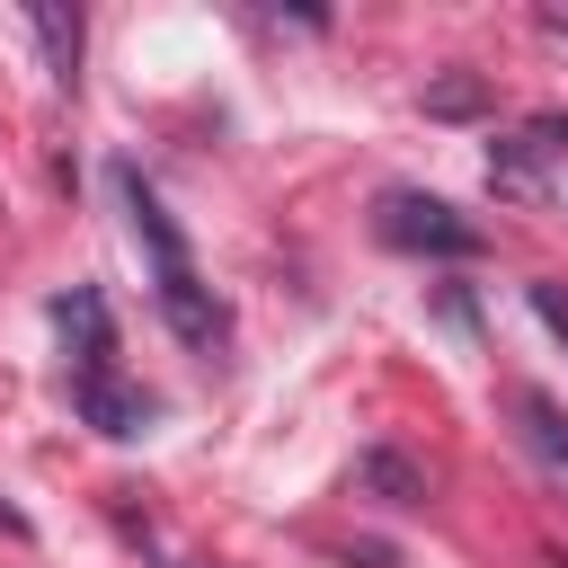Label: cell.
I'll use <instances>...</instances> for the list:
<instances>
[{
  "mask_svg": "<svg viewBox=\"0 0 568 568\" xmlns=\"http://www.w3.org/2000/svg\"><path fill=\"white\" fill-rule=\"evenodd\" d=\"M115 195H124V222H133V240H142V257H151L160 320L178 328V346H195V355H222V346H231V311H222V302H213V284L195 275V257H186V240H178L169 204L142 186V169H115Z\"/></svg>",
  "mask_w": 568,
  "mask_h": 568,
  "instance_id": "cell-1",
  "label": "cell"
},
{
  "mask_svg": "<svg viewBox=\"0 0 568 568\" xmlns=\"http://www.w3.org/2000/svg\"><path fill=\"white\" fill-rule=\"evenodd\" d=\"M373 231L390 248H408V257H479V222L453 213L444 195H417V186H390L382 213H373Z\"/></svg>",
  "mask_w": 568,
  "mask_h": 568,
  "instance_id": "cell-2",
  "label": "cell"
},
{
  "mask_svg": "<svg viewBox=\"0 0 568 568\" xmlns=\"http://www.w3.org/2000/svg\"><path fill=\"white\" fill-rule=\"evenodd\" d=\"M559 151H568V115H532L524 133H506V142L488 151V186H497V195H524Z\"/></svg>",
  "mask_w": 568,
  "mask_h": 568,
  "instance_id": "cell-3",
  "label": "cell"
},
{
  "mask_svg": "<svg viewBox=\"0 0 568 568\" xmlns=\"http://www.w3.org/2000/svg\"><path fill=\"white\" fill-rule=\"evenodd\" d=\"M71 408H80L98 435H142V426H151V390H133V382H115V373L71 382Z\"/></svg>",
  "mask_w": 568,
  "mask_h": 568,
  "instance_id": "cell-4",
  "label": "cell"
},
{
  "mask_svg": "<svg viewBox=\"0 0 568 568\" xmlns=\"http://www.w3.org/2000/svg\"><path fill=\"white\" fill-rule=\"evenodd\" d=\"M355 479H364V488H382L390 506H426V470H417L408 453H390V444H373V453L355 462Z\"/></svg>",
  "mask_w": 568,
  "mask_h": 568,
  "instance_id": "cell-5",
  "label": "cell"
},
{
  "mask_svg": "<svg viewBox=\"0 0 568 568\" xmlns=\"http://www.w3.org/2000/svg\"><path fill=\"white\" fill-rule=\"evenodd\" d=\"M515 417H524V444H532L550 470H568V417H559L541 390H515Z\"/></svg>",
  "mask_w": 568,
  "mask_h": 568,
  "instance_id": "cell-6",
  "label": "cell"
},
{
  "mask_svg": "<svg viewBox=\"0 0 568 568\" xmlns=\"http://www.w3.org/2000/svg\"><path fill=\"white\" fill-rule=\"evenodd\" d=\"M479 106H488V80H470V71H453V80L426 89V115H479Z\"/></svg>",
  "mask_w": 568,
  "mask_h": 568,
  "instance_id": "cell-7",
  "label": "cell"
},
{
  "mask_svg": "<svg viewBox=\"0 0 568 568\" xmlns=\"http://www.w3.org/2000/svg\"><path fill=\"white\" fill-rule=\"evenodd\" d=\"M36 36H44V53H53V71L71 80V62H80V18H62V9H36Z\"/></svg>",
  "mask_w": 568,
  "mask_h": 568,
  "instance_id": "cell-8",
  "label": "cell"
},
{
  "mask_svg": "<svg viewBox=\"0 0 568 568\" xmlns=\"http://www.w3.org/2000/svg\"><path fill=\"white\" fill-rule=\"evenodd\" d=\"M532 27H541V36H568V0H541V9H532Z\"/></svg>",
  "mask_w": 568,
  "mask_h": 568,
  "instance_id": "cell-9",
  "label": "cell"
}]
</instances>
